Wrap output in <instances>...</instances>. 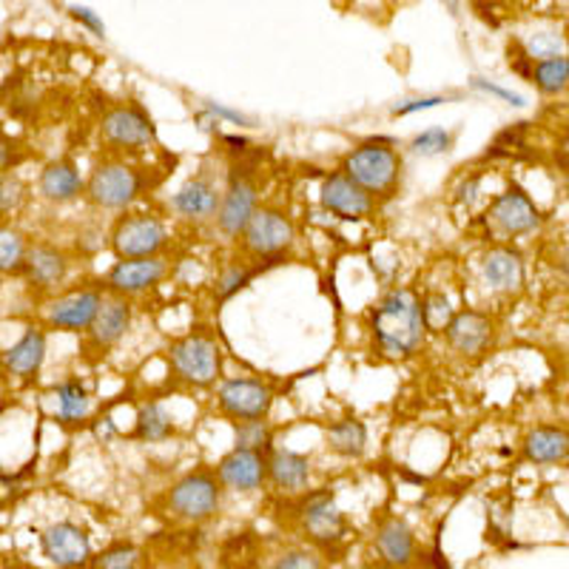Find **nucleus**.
<instances>
[{
	"instance_id": "f257e3e1",
	"label": "nucleus",
	"mask_w": 569,
	"mask_h": 569,
	"mask_svg": "<svg viewBox=\"0 0 569 569\" xmlns=\"http://www.w3.org/2000/svg\"><path fill=\"white\" fill-rule=\"evenodd\" d=\"M370 337H373L376 353L385 359H393V362L410 359L427 337L421 299L408 288L385 293L370 311Z\"/></svg>"
},
{
	"instance_id": "f03ea898",
	"label": "nucleus",
	"mask_w": 569,
	"mask_h": 569,
	"mask_svg": "<svg viewBox=\"0 0 569 569\" xmlns=\"http://www.w3.org/2000/svg\"><path fill=\"white\" fill-rule=\"evenodd\" d=\"M151 188V171L126 162L120 157H106L91 169L83 197L100 211H126Z\"/></svg>"
},
{
	"instance_id": "7ed1b4c3",
	"label": "nucleus",
	"mask_w": 569,
	"mask_h": 569,
	"mask_svg": "<svg viewBox=\"0 0 569 569\" xmlns=\"http://www.w3.org/2000/svg\"><path fill=\"white\" fill-rule=\"evenodd\" d=\"M401 154L393 149V142L388 140H368L359 149L350 151L342 162V171L353 182L373 194L376 200H388L401 182Z\"/></svg>"
},
{
	"instance_id": "20e7f679",
	"label": "nucleus",
	"mask_w": 569,
	"mask_h": 569,
	"mask_svg": "<svg viewBox=\"0 0 569 569\" xmlns=\"http://www.w3.org/2000/svg\"><path fill=\"white\" fill-rule=\"evenodd\" d=\"M169 362L180 382L191 388H211L222 373V350L206 330H194L169 348Z\"/></svg>"
},
{
	"instance_id": "39448f33",
	"label": "nucleus",
	"mask_w": 569,
	"mask_h": 569,
	"mask_svg": "<svg viewBox=\"0 0 569 569\" xmlns=\"http://www.w3.org/2000/svg\"><path fill=\"white\" fill-rule=\"evenodd\" d=\"M169 512L186 525H206L222 507V481L217 470H194L182 476L166 496Z\"/></svg>"
},
{
	"instance_id": "423d86ee",
	"label": "nucleus",
	"mask_w": 569,
	"mask_h": 569,
	"mask_svg": "<svg viewBox=\"0 0 569 569\" xmlns=\"http://www.w3.org/2000/svg\"><path fill=\"white\" fill-rule=\"evenodd\" d=\"M100 140L109 146V151L120 154H134V151L149 149L157 142V126L151 114L134 100L114 103L100 117Z\"/></svg>"
},
{
	"instance_id": "0eeeda50",
	"label": "nucleus",
	"mask_w": 569,
	"mask_h": 569,
	"mask_svg": "<svg viewBox=\"0 0 569 569\" xmlns=\"http://www.w3.org/2000/svg\"><path fill=\"white\" fill-rule=\"evenodd\" d=\"M109 246L117 259L157 257V253H162L166 246H169V228L154 213H123L111 226Z\"/></svg>"
},
{
	"instance_id": "6e6552de",
	"label": "nucleus",
	"mask_w": 569,
	"mask_h": 569,
	"mask_svg": "<svg viewBox=\"0 0 569 569\" xmlns=\"http://www.w3.org/2000/svg\"><path fill=\"white\" fill-rule=\"evenodd\" d=\"M293 240H297V228L291 217L279 208H257L246 231L240 233L242 251L253 259L279 257L293 246Z\"/></svg>"
},
{
	"instance_id": "1a4fd4ad",
	"label": "nucleus",
	"mask_w": 569,
	"mask_h": 569,
	"mask_svg": "<svg viewBox=\"0 0 569 569\" xmlns=\"http://www.w3.org/2000/svg\"><path fill=\"white\" fill-rule=\"evenodd\" d=\"M259 208V182L248 166H231V174H228V186L222 191L220 211H217V228H220L226 237H240L246 231L248 220L253 217V211Z\"/></svg>"
},
{
	"instance_id": "9d476101",
	"label": "nucleus",
	"mask_w": 569,
	"mask_h": 569,
	"mask_svg": "<svg viewBox=\"0 0 569 569\" xmlns=\"http://www.w3.org/2000/svg\"><path fill=\"white\" fill-rule=\"evenodd\" d=\"M217 405L233 421L268 419L273 408V390L259 379H226L217 390Z\"/></svg>"
},
{
	"instance_id": "9b49d317",
	"label": "nucleus",
	"mask_w": 569,
	"mask_h": 569,
	"mask_svg": "<svg viewBox=\"0 0 569 569\" xmlns=\"http://www.w3.org/2000/svg\"><path fill=\"white\" fill-rule=\"evenodd\" d=\"M319 202L325 211L345 222L368 220L376 211V197L368 194L359 182L350 180L345 171H333L330 177H325L322 188H319Z\"/></svg>"
},
{
	"instance_id": "f8f14e48",
	"label": "nucleus",
	"mask_w": 569,
	"mask_h": 569,
	"mask_svg": "<svg viewBox=\"0 0 569 569\" xmlns=\"http://www.w3.org/2000/svg\"><path fill=\"white\" fill-rule=\"evenodd\" d=\"M169 273V259L157 253V257H137V259H117L111 271L106 273V291L117 297H137V293L149 291L160 284Z\"/></svg>"
},
{
	"instance_id": "ddd939ff",
	"label": "nucleus",
	"mask_w": 569,
	"mask_h": 569,
	"mask_svg": "<svg viewBox=\"0 0 569 569\" xmlns=\"http://www.w3.org/2000/svg\"><path fill=\"white\" fill-rule=\"evenodd\" d=\"M103 299L100 288H80V291L63 293L46 305V325L54 330H66V333H86L98 317Z\"/></svg>"
},
{
	"instance_id": "4468645a",
	"label": "nucleus",
	"mask_w": 569,
	"mask_h": 569,
	"mask_svg": "<svg viewBox=\"0 0 569 569\" xmlns=\"http://www.w3.org/2000/svg\"><path fill=\"white\" fill-rule=\"evenodd\" d=\"M131 328V302L129 297H111L103 299L98 317L86 330V353H94L98 359H103L111 348H114L120 339L129 333Z\"/></svg>"
},
{
	"instance_id": "2eb2a0df",
	"label": "nucleus",
	"mask_w": 569,
	"mask_h": 569,
	"mask_svg": "<svg viewBox=\"0 0 569 569\" xmlns=\"http://www.w3.org/2000/svg\"><path fill=\"white\" fill-rule=\"evenodd\" d=\"M40 550L54 567H86L91 563V538L74 521H58L40 532Z\"/></svg>"
},
{
	"instance_id": "dca6fc26",
	"label": "nucleus",
	"mask_w": 569,
	"mask_h": 569,
	"mask_svg": "<svg viewBox=\"0 0 569 569\" xmlns=\"http://www.w3.org/2000/svg\"><path fill=\"white\" fill-rule=\"evenodd\" d=\"M299 521H302L305 536L311 538L313 543H322V547L339 543L348 532L342 510H339L337 498L330 492H313V496L305 498L302 507H299Z\"/></svg>"
},
{
	"instance_id": "f3484780",
	"label": "nucleus",
	"mask_w": 569,
	"mask_h": 569,
	"mask_svg": "<svg viewBox=\"0 0 569 569\" xmlns=\"http://www.w3.org/2000/svg\"><path fill=\"white\" fill-rule=\"evenodd\" d=\"M487 217L505 237H525V233L541 228V211H538L525 188L518 186L507 188L505 194H498Z\"/></svg>"
},
{
	"instance_id": "a211bd4d",
	"label": "nucleus",
	"mask_w": 569,
	"mask_h": 569,
	"mask_svg": "<svg viewBox=\"0 0 569 569\" xmlns=\"http://www.w3.org/2000/svg\"><path fill=\"white\" fill-rule=\"evenodd\" d=\"M217 479L222 487L237 492H253L268 481V453L262 450H248V447H233L217 465Z\"/></svg>"
},
{
	"instance_id": "6ab92c4d",
	"label": "nucleus",
	"mask_w": 569,
	"mask_h": 569,
	"mask_svg": "<svg viewBox=\"0 0 569 569\" xmlns=\"http://www.w3.org/2000/svg\"><path fill=\"white\" fill-rule=\"evenodd\" d=\"M445 339L447 345L461 356H481L496 339V322L481 311H459L453 319L445 325Z\"/></svg>"
},
{
	"instance_id": "aec40b11",
	"label": "nucleus",
	"mask_w": 569,
	"mask_h": 569,
	"mask_svg": "<svg viewBox=\"0 0 569 569\" xmlns=\"http://www.w3.org/2000/svg\"><path fill=\"white\" fill-rule=\"evenodd\" d=\"M220 202L222 191L217 188V182L211 180V174L200 171V174L191 177V180L177 191L174 200H171V208L188 222H211L217 220Z\"/></svg>"
},
{
	"instance_id": "412c9836",
	"label": "nucleus",
	"mask_w": 569,
	"mask_h": 569,
	"mask_svg": "<svg viewBox=\"0 0 569 569\" xmlns=\"http://www.w3.org/2000/svg\"><path fill=\"white\" fill-rule=\"evenodd\" d=\"M71 259L63 248L49 246V242H38L29 246L27 262H23V277L29 279L32 288L38 291H54L69 279Z\"/></svg>"
},
{
	"instance_id": "4be33fe9",
	"label": "nucleus",
	"mask_w": 569,
	"mask_h": 569,
	"mask_svg": "<svg viewBox=\"0 0 569 569\" xmlns=\"http://www.w3.org/2000/svg\"><path fill=\"white\" fill-rule=\"evenodd\" d=\"M86 180L80 174V166L69 157L63 160H52L40 171L38 177V194L52 206H66V202H74L83 194Z\"/></svg>"
},
{
	"instance_id": "5701e85b",
	"label": "nucleus",
	"mask_w": 569,
	"mask_h": 569,
	"mask_svg": "<svg viewBox=\"0 0 569 569\" xmlns=\"http://www.w3.org/2000/svg\"><path fill=\"white\" fill-rule=\"evenodd\" d=\"M373 547L376 556L382 558L388 567H408L416 558V536L408 527V521L388 516L376 525L373 532Z\"/></svg>"
},
{
	"instance_id": "b1692460",
	"label": "nucleus",
	"mask_w": 569,
	"mask_h": 569,
	"mask_svg": "<svg viewBox=\"0 0 569 569\" xmlns=\"http://www.w3.org/2000/svg\"><path fill=\"white\" fill-rule=\"evenodd\" d=\"M46 350H49V345H46L43 330L29 328L27 333L3 353V370H7L9 376H14V379H20V382H32V379H38L40 368H43Z\"/></svg>"
},
{
	"instance_id": "393cba45",
	"label": "nucleus",
	"mask_w": 569,
	"mask_h": 569,
	"mask_svg": "<svg viewBox=\"0 0 569 569\" xmlns=\"http://www.w3.org/2000/svg\"><path fill=\"white\" fill-rule=\"evenodd\" d=\"M481 273H485L490 288L512 293L525 284V257H521L516 248H490V251L485 253V262H481Z\"/></svg>"
},
{
	"instance_id": "a878e982",
	"label": "nucleus",
	"mask_w": 569,
	"mask_h": 569,
	"mask_svg": "<svg viewBox=\"0 0 569 569\" xmlns=\"http://www.w3.org/2000/svg\"><path fill=\"white\" fill-rule=\"evenodd\" d=\"M525 456L532 465H563L569 461V427L543 425L525 439Z\"/></svg>"
},
{
	"instance_id": "bb28decb",
	"label": "nucleus",
	"mask_w": 569,
	"mask_h": 569,
	"mask_svg": "<svg viewBox=\"0 0 569 569\" xmlns=\"http://www.w3.org/2000/svg\"><path fill=\"white\" fill-rule=\"evenodd\" d=\"M268 481L279 492H299L311 481V459L293 450H271L268 453Z\"/></svg>"
},
{
	"instance_id": "cd10ccee",
	"label": "nucleus",
	"mask_w": 569,
	"mask_h": 569,
	"mask_svg": "<svg viewBox=\"0 0 569 569\" xmlns=\"http://www.w3.org/2000/svg\"><path fill=\"white\" fill-rule=\"evenodd\" d=\"M330 453L342 456V459H359L368 450V427L359 419H339L325 430Z\"/></svg>"
},
{
	"instance_id": "c85d7f7f",
	"label": "nucleus",
	"mask_w": 569,
	"mask_h": 569,
	"mask_svg": "<svg viewBox=\"0 0 569 569\" xmlns=\"http://www.w3.org/2000/svg\"><path fill=\"white\" fill-rule=\"evenodd\" d=\"M58 419L66 427H80L89 419L91 399L89 390L78 382V379H66L63 385H58Z\"/></svg>"
},
{
	"instance_id": "c756f323",
	"label": "nucleus",
	"mask_w": 569,
	"mask_h": 569,
	"mask_svg": "<svg viewBox=\"0 0 569 569\" xmlns=\"http://www.w3.org/2000/svg\"><path fill=\"white\" fill-rule=\"evenodd\" d=\"M134 433L140 441H166L174 433V421H171V413L162 408L160 401H149V405H142L137 410Z\"/></svg>"
},
{
	"instance_id": "7c9ffc66",
	"label": "nucleus",
	"mask_w": 569,
	"mask_h": 569,
	"mask_svg": "<svg viewBox=\"0 0 569 569\" xmlns=\"http://www.w3.org/2000/svg\"><path fill=\"white\" fill-rule=\"evenodd\" d=\"M32 242L27 240V233L14 226H0V273L12 277V273H23V262Z\"/></svg>"
},
{
	"instance_id": "2f4dec72",
	"label": "nucleus",
	"mask_w": 569,
	"mask_h": 569,
	"mask_svg": "<svg viewBox=\"0 0 569 569\" xmlns=\"http://www.w3.org/2000/svg\"><path fill=\"white\" fill-rule=\"evenodd\" d=\"M532 83L541 94L547 98H556L561 91L569 89V58L556 54V58L536 60V69H532Z\"/></svg>"
},
{
	"instance_id": "473e14b6",
	"label": "nucleus",
	"mask_w": 569,
	"mask_h": 569,
	"mask_svg": "<svg viewBox=\"0 0 569 569\" xmlns=\"http://www.w3.org/2000/svg\"><path fill=\"white\" fill-rule=\"evenodd\" d=\"M237 445L233 447H248V450H262V453H271L273 450V430L268 425V419H248L237 421Z\"/></svg>"
},
{
	"instance_id": "72a5a7b5",
	"label": "nucleus",
	"mask_w": 569,
	"mask_h": 569,
	"mask_svg": "<svg viewBox=\"0 0 569 569\" xmlns=\"http://www.w3.org/2000/svg\"><path fill=\"white\" fill-rule=\"evenodd\" d=\"M29 200V186L20 180L18 174H3L0 177V220H7L12 213H18L20 208L27 206Z\"/></svg>"
},
{
	"instance_id": "f704fd0d",
	"label": "nucleus",
	"mask_w": 569,
	"mask_h": 569,
	"mask_svg": "<svg viewBox=\"0 0 569 569\" xmlns=\"http://www.w3.org/2000/svg\"><path fill=\"white\" fill-rule=\"evenodd\" d=\"M253 273H257V271H253V268H248V266H237V262H233V266H228L226 271L220 273V279H217V288H213V299H217V302H226V299H231L233 293H240L242 288L251 282Z\"/></svg>"
},
{
	"instance_id": "c9c22d12",
	"label": "nucleus",
	"mask_w": 569,
	"mask_h": 569,
	"mask_svg": "<svg viewBox=\"0 0 569 569\" xmlns=\"http://www.w3.org/2000/svg\"><path fill=\"white\" fill-rule=\"evenodd\" d=\"M142 552L137 550L134 543H111L109 550L100 552L98 558H91V563L98 569H131L137 567Z\"/></svg>"
},
{
	"instance_id": "e433bc0d",
	"label": "nucleus",
	"mask_w": 569,
	"mask_h": 569,
	"mask_svg": "<svg viewBox=\"0 0 569 569\" xmlns=\"http://www.w3.org/2000/svg\"><path fill=\"white\" fill-rule=\"evenodd\" d=\"M563 38L556 32H532L525 40V52L530 60H547L563 54Z\"/></svg>"
},
{
	"instance_id": "4c0bfd02",
	"label": "nucleus",
	"mask_w": 569,
	"mask_h": 569,
	"mask_svg": "<svg viewBox=\"0 0 569 569\" xmlns=\"http://www.w3.org/2000/svg\"><path fill=\"white\" fill-rule=\"evenodd\" d=\"M450 146H453V134L445 129H427V131H421V134H416L413 142H410V149L421 157L447 154V151H450Z\"/></svg>"
},
{
	"instance_id": "58836bf2",
	"label": "nucleus",
	"mask_w": 569,
	"mask_h": 569,
	"mask_svg": "<svg viewBox=\"0 0 569 569\" xmlns=\"http://www.w3.org/2000/svg\"><path fill=\"white\" fill-rule=\"evenodd\" d=\"M421 313H425L427 330H445V325L453 319V308L447 302L445 293H427L421 299Z\"/></svg>"
},
{
	"instance_id": "ea45409f",
	"label": "nucleus",
	"mask_w": 569,
	"mask_h": 569,
	"mask_svg": "<svg viewBox=\"0 0 569 569\" xmlns=\"http://www.w3.org/2000/svg\"><path fill=\"white\" fill-rule=\"evenodd\" d=\"M69 14L74 20H78L80 27L89 29V32L94 34V38H106V23H103V20H100V14L94 12V9H89V7H69Z\"/></svg>"
},
{
	"instance_id": "a19ab883",
	"label": "nucleus",
	"mask_w": 569,
	"mask_h": 569,
	"mask_svg": "<svg viewBox=\"0 0 569 569\" xmlns=\"http://www.w3.org/2000/svg\"><path fill=\"white\" fill-rule=\"evenodd\" d=\"M470 86H472V89L485 91V94H492V98L505 100V103L518 106V109H521V106H525V98H521V94H516V91L501 89V86H496V83H487V80H481V78H472V80H470Z\"/></svg>"
},
{
	"instance_id": "79ce46f5",
	"label": "nucleus",
	"mask_w": 569,
	"mask_h": 569,
	"mask_svg": "<svg viewBox=\"0 0 569 569\" xmlns=\"http://www.w3.org/2000/svg\"><path fill=\"white\" fill-rule=\"evenodd\" d=\"M319 558L313 556V552L308 550H288L279 556L277 567H284V569H291V567H299V569H308V567H319Z\"/></svg>"
},
{
	"instance_id": "37998d69",
	"label": "nucleus",
	"mask_w": 569,
	"mask_h": 569,
	"mask_svg": "<svg viewBox=\"0 0 569 569\" xmlns=\"http://www.w3.org/2000/svg\"><path fill=\"white\" fill-rule=\"evenodd\" d=\"M14 166H18V146L7 131H0V177L9 174Z\"/></svg>"
},
{
	"instance_id": "c03bdc74",
	"label": "nucleus",
	"mask_w": 569,
	"mask_h": 569,
	"mask_svg": "<svg viewBox=\"0 0 569 569\" xmlns=\"http://www.w3.org/2000/svg\"><path fill=\"white\" fill-rule=\"evenodd\" d=\"M447 103L445 98H419V100H408V103H401L393 109V117H408L416 114V111H427V109H436V106Z\"/></svg>"
},
{
	"instance_id": "a18cd8bd",
	"label": "nucleus",
	"mask_w": 569,
	"mask_h": 569,
	"mask_svg": "<svg viewBox=\"0 0 569 569\" xmlns=\"http://www.w3.org/2000/svg\"><path fill=\"white\" fill-rule=\"evenodd\" d=\"M208 109H211L213 117L231 120V123H237V126H251V120H248V117L237 114V111H231V109H222V106H217V103H208Z\"/></svg>"
},
{
	"instance_id": "49530a36",
	"label": "nucleus",
	"mask_w": 569,
	"mask_h": 569,
	"mask_svg": "<svg viewBox=\"0 0 569 569\" xmlns=\"http://www.w3.org/2000/svg\"><path fill=\"white\" fill-rule=\"evenodd\" d=\"M94 436H98V439L103 441V445H106V441H111V439H114V436H117V427H114V421H111L109 416H106V419H100L98 425H94Z\"/></svg>"
},
{
	"instance_id": "de8ad7c7",
	"label": "nucleus",
	"mask_w": 569,
	"mask_h": 569,
	"mask_svg": "<svg viewBox=\"0 0 569 569\" xmlns=\"http://www.w3.org/2000/svg\"><path fill=\"white\" fill-rule=\"evenodd\" d=\"M476 191H479V180H476V177H472L470 182H461V188H459V200L472 202V200H476Z\"/></svg>"
},
{
	"instance_id": "09e8293b",
	"label": "nucleus",
	"mask_w": 569,
	"mask_h": 569,
	"mask_svg": "<svg viewBox=\"0 0 569 569\" xmlns=\"http://www.w3.org/2000/svg\"><path fill=\"white\" fill-rule=\"evenodd\" d=\"M445 7L450 9V14H459V7H461V0H445Z\"/></svg>"
},
{
	"instance_id": "8fccbe9b",
	"label": "nucleus",
	"mask_w": 569,
	"mask_h": 569,
	"mask_svg": "<svg viewBox=\"0 0 569 569\" xmlns=\"http://www.w3.org/2000/svg\"><path fill=\"white\" fill-rule=\"evenodd\" d=\"M563 151H567V166H569V137H567V142H563Z\"/></svg>"
}]
</instances>
